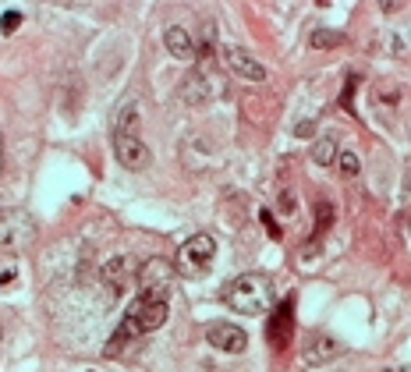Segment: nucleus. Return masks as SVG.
<instances>
[{"instance_id": "nucleus-16", "label": "nucleus", "mask_w": 411, "mask_h": 372, "mask_svg": "<svg viewBox=\"0 0 411 372\" xmlns=\"http://www.w3.org/2000/svg\"><path fill=\"white\" fill-rule=\"evenodd\" d=\"M18 25H21V11H7V14L0 18V32H4V36L18 32Z\"/></svg>"}, {"instance_id": "nucleus-6", "label": "nucleus", "mask_w": 411, "mask_h": 372, "mask_svg": "<svg viewBox=\"0 0 411 372\" xmlns=\"http://www.w3.org/2000/svg\"><path fill=\"white\" fill-rule=\"evenodd\" d=\"M36 238V227L18 209H0V248H25Z\"/></svg>"}, {"instance_id": "nucleus-12", "label": "nucleus", "mask_w": 411, "mask_h": 372, "mask_svg": "<svg viewBox=\"0 0 411 372\" xmlns=\"http://www.w3.org/2000/svg\"><path fill=\"white\" fill-rule=\"evenodd\" d=\"M209 96H216V89H209V86H206L203 71H192V75L185 79V86H181V99L196 106V103H206Z\"/></svg>"}, {"instance_id": "nucleus-11", "label": "nucleus", "mask_w": 411, "mask_h": 372, "mask_svg": "<svg viewBox=\"0 0 411 372\" xmlns=\"http://www.w3.org/2000/svg\"><path fill=\"white\" fill-rule=\"evenodd\" d=\"M131 270H135V263H131L128 256H117V259H110V263L103 266V280H106V287L121 294V291L128 287V280H131Z\"/></svg>"}, {"instance_id": "nucleus-1", "label": "nucleus", "mask_w": 411, "mask_h": 372, "mask_svg": "<svg viewBox=\"0 0 411 372\" xmlns=\"http://www.w3.org/2000/svg\"><path fill=\"white\" fill-rule=\"evenodd\" d=\"M223 305L241 316H263L273 308V280L266 273H241L220 291Z\"/></svg>"}, {"instance_id": "nucleus-9", "label": "nucleus", "mask_w": 411, "mask_h": 372, "mask_svg": "<svg viewBox=\"0 0 411 372\" xmlns=\"http://www.w3.org/2000/svg\"><path fill=\"white\" fill-rule=\"evenodd\" d=\"M344 348L333 341V337H326V333H315V337H308L305 348H302V358H305V366H323V362H330V358H337Z\"/></svg>"}, {"instance_id": "nucleus-8", "label": "nucleus", "mask_w": 411, "mask_h": 372, "mask_svg": "<svg viewBox=\"0 0 411 372\" xmlns=\"http://www.w3.org/2000/svg\"><path fill=\"white\" fill-rule=\"evenodd\" d=\"M223 61H227V68H230L241 82H266V68H263L252 54H245V50H227Z\"/></svg>"}, {"instance_id": "nucleus-2", "label": "nucleus", "mask_w": 411, "mask_h": 372, "mask_svg": "<svg viewBox=\"0 0 411 372\" xmlns=\"http://www.w3.org/2000/svg\"><path fill=\"white\" fill-rule=\"evenodd\" d=\"M113 153L121 160V167L128 171H146L153 164V153L142 139V121H138V110L135 106H124L121 117H117V128H113Z\"/></svg>"}, {"instance_id": "nucleus-13", "label": "nucleus", "mask_w": 411, "mask_h": 372, "mask_svg": "<svg viewBox=\"0 0 411 372\" xmlns=\"http://www.w3.org/2000/svg\"><path fill=\"white\" fill-rule=\"evenodd\" d=\"M337 139L333 135H323V139H315V146H312V164L315 167H333L337 164Z\"/></svg>"}, {"instance_id": "nucleus-17", "label": "nucleus", "mask_w": 411, "mask_h": 372, "mask_svg": "<svg viewBox=\"0 0 411 372\" xmlns=\"http://www.w3.org/2000/svg\"><path fill=\"white\" fill-rule=\"evenodd\" d=\"M263 223L270 227V234H273V238H280V227L273 223V213H266V209H263Z\"/></svg>"}, {"instance_id": "nucleus-5", "label": "nucleus", "mask_w": 411, "mask_h": 372, "mask_svg": "<svg viewBox=\"0 0 411 372\" xmlns=\"http://www.w3.org/2000/svg\"><path fill=\"white\" fill-rule=\"evenodd\" d=\"M167 312H171L167 298H146V294H138L124 316L138 326V333H153V330H160L167 323Z\"/></svg>"}, {"instance_id": "nucleus-10", "label": "nucleus", "mask_w": 411, "mask_h": 372, "mask_svg": "<svg viewBox=\"0 0 411 372\" xmlns=\"http://www.w3.org/2000/svg\"><path fill=\"white\" fill-rule=\"evenodd\" d=\"M163 43H167V54L178 57V61H192V57H196V43H192V36H188L181 25H171V29L163 32Z\"/></svg>"}, {"instance_id": "nucleus-18", "label": "nucleus", "mask_w": 411, "mask_h": 372, "mask_svg": "<svg viewBox=\"0 0 411 372\" xmlns=\"http://www.w3.org/2000/svg\"><path fill=\"white\" fill-rule=\"evenodd\" d=\"M0 171H4V139H0Z\"/></svg>"}, {"instance_id": "nucleus-4", "label": "nucleus", "mask_w": 411, "mask_h": 372, "mask_svg": "<svg viewBox=\"0 0 411 372\" xmlns=\"http://www.w3.org/2000/svg\"><path fill=\"white\" fill-rule=\"evenodd\" d=\"M174 273H178V266L156 256V259H146L138 266V277L135 280H138V287H142L146 298H167V291L174 283Z\"/></svg>"}, {"instance_id": "nucleus-15", "label": "nucleus", "mask_w": 411, "mask_h": 372, "mask_svg": "<svg viewBox=\"0 0 411 372\" xmlns=\"http://www.w3.org/2000/svg\"><path fill=\"white\" fill-rule=\"evenodd\" d=\"M337 167H340L344 178H358V171H362V164H358L355 153H340V156H337Z\"/></svg>"}, {"instance_id": "nucleus-7", "label": "nucleus", "mask_w": 411, "mask_h": 372, "mask_svg": "<svg viewBox=\"0 0 411 372\" xmlns=\"http://www.w3.org/2000/svg\"><path fill=\"white\" fill-rule=\"evenodd\" d=\"M206 341H209V348H216L223 355H241L248 348V333L241 326H234V323H209Z\"/></svg>"}, {"instance_id": "nucleus-14", "label": "nucleus", "mask_w": 411, "mask_h": 372, "mask_svg": "<svg viewBox=\"0 0 411 372\" xmlns=\"http://www.w3.org/2000/svg\"><path fill=\"white\" fill-rule=\"evenodd\" d=\"M344 39H347L344 32H333V29H315L308 43H312L315 50H333V46H344Z\"/></svg>"}, {"instance_id": "nucleus-3", "label": "nucleus", "mask_w": 411, "mask_h": 372, "mask_svg": "<svg viewBox=\"0 0 411 372\" xmlns=\"http://www.w3.org/2000/svg\"><path fill=\"white\" fill-rule=\"evenodd\" d=\"M213 259H216V241H213V234H192V238L178 248L174 266H178L181 277H203V273H209Z\"/></svg>"}]
</instances>
